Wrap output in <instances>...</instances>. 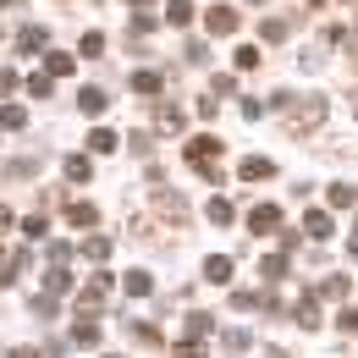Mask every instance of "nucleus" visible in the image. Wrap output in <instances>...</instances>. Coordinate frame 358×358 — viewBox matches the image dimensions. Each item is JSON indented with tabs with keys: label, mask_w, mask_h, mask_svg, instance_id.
<instances>
[{
	"label": "nucleus",
	"mask_w": 358,
	"mask_h": 358,
	"mask_svg": "<svg viewBox=\"0 0 358 358\" xmlns=\"http://www.w3.org/2000/svg\"><path fill=\"white\" fill-rule=\"evenodd\" d=\"M270 110L287 116V133H309V127L325 122V99H320V94H303V99H292V94H270Z\"/></svg>",
	"instance_id": "f257e3e1"
},
{
	"label": "nucleus",
	"mask_w": 358,
	"mask_h": 358,
	"mask_svg": "<svg viewBox=\"0 0 358 358\" xmlns=\"http://www.w3.org/2000/svg\"><path fill=\"white\" fill-rule=\"evenodd\" d=\"M182 155H187V166H199V171H204V182H221V166H215V160H221V138H215V133L187 138V149H182Z\"/></svg>",
	"instance_id": "f03ea898"
},
{
	"label": "nucleus",
	"mask_w": 358,
	"mask_h": 358,
	"mask_svg": "<svg viewBox=\"0 0 358 358\" xmlns=\"http://www.w3.org/2000/svg\"><path fill=\"white\" fill-rule=\"evenodd\" d=\"M155 210H160V221L166 226H187V199H177V193H166V187H155Z\"/></svg>",
	"instance_id": "7ed1b4c3"
},
{
	"label": "nucleus",
	"mask_w": 358,
	"mask_h": 358,
	"mask_svg": "<svg viewBox=\"0 0 358 358\" xmlns=\"http://www.w3.org/2000/svg\"><path fill=\"white\" fill-rule=\"evenodd\" d=\"M17 50H22V55H45L50 50V28L45 22H22V28H17Z\"/></svg>",
	"instance_id": "20e7f679"
},
{
	"label": "nucleus",
	"mask_w": 358,
	"mask_h": 358,
	"mask_svg": "<svg viewBox=\"0 0 358 358\" xmlns=\"http://www.w3.org/2000/svg\"><path fill=\"white\" fill-rule=\"evenodd\" d=\"M105 298H110V270H94L78 303H83V314H99V303H105Z\"/></svg>",
	"instance_id": "39448f33"
},
{
	"label": "nucleus",
	"mask_w": 358,
	"mask_h": 358,
	"mask_svg": "<svg viewBox=\"0 0 358 358\" xmlns=\"http://www.w3.org/2000/svg\"><path fill=\"white\" fill-rule=\"evenodd\" d=\"M155 127H160V133H171V138H182L187 110H182V105H171V99H160V105H155Z\"/></svg>",
	"instance_id": "423d86ee"
},
{
	"label": "nucleus",
	"mask_w": 358,
	"mask_h": 358,
	"mask_svg": "<svg viewBox=\"0 0 358 358\" xmlns=\"http://www.w3.org/2000/svg\"><path fill=\"white\" fill-rule=\"evenodd\" d=\"M275 226H281V204H254V210H248V231L270 237Z\"/></svg>",
	"instance_id": "0eeeda50"
},
{
	"label": "nucleus",
	"mask_w": 358,
	"mask_h": 358,
	"mask_svg": "<svg viewBox=\"0 0 358 358\" xmlns=\"http://www.w3.org/2000/svg\"><path fill=\"white\" fill-rule=\"evenodd\" d=\"M204 28H210V34H237L243 17H237L231 6H210V11H204Z\"/></svg>",
	"instance_id": "6e6552de"
},
{
	"label": "nucleus",
	"mask_w": 358,
	"mask_h": 358,
	"mask_svg": "<svg viewBox=\"0 0 358 358\" xmlns=\"http://www.w3.org/2000/svg\"><path fill=\"white\" fill-rule=\"evenodd\" d=\"M237 177H243V182H270V177H275V160H265V155H248V160L237 166Z\"/></svg>",
	"instance_id": "1a4fd4ad"
},
{
	"label": "nucleus",
	"mask_w": 358,
	"mask_h": 358,
	"mask_svg": "<svg viewBox=\"0 0 358 358\" xmlns=\"http://www.w3.org/2000/svg\"><path fill=\"white\" fill-rule=\"evenodd\" d=\"M292 320H298L303 331H314V325H320V298H314V292H303V298H298V314H292Z\"/></svg>",
	"instance_id": "9d476101"
},
{
	"label": "nucleus",
	"mask_w": 358,
	"mask_h": 358,
	"mask_svg": "<svg viewBox=\"0 0 358 358\" xmlns=\"http://www.w3.org/2000/svg\"><path fill=\"white\" fill-rule=\"evenodd\" d=\"M133 94L138 99H160V72H133Z\"/></svg>",
	"instance_id": "9b49d317"
},
{
	"label": "nucleus",
	"mask_w": 358,
	"mask_h": 358,
	"mask_svg": "<svg viewBox=\"0 0 358 358\" xmlns=\"http://www.w3.org/2000/svg\"><path fill=\"white\" fill-rule=\"evenodd\" d=\"M78 105H83V116H105L110 94H105V89H83V94H78Z\"/></svg>",
	"instance_id": "f8f14e48"
},
{
	"label": "nucleus",
	"mask_w": 358,
	"mask_h": 358,
	"mask_svg": "<svg viewBox=\"0 0 358 358\" xmlns=\"http://www.w3.org/2000/svg\"><path fill=\"white\" fill-rule=\"evenodd\" d=\"M66 221H72V226H83V231H89V226H99V210L78 199V204H66Z\"/></svg>",
	"instance_id": "ddd939ff"
},
{
	"label": "nucleus",
	"mask_w": 358,
	"mask_h": 358,
	"mask_svg": "<svg viewBox=\"0 0 358 358\" xmlns=\"http://www.w3.org/2000/svg\"><path fill=\"white\" fill-rule=\"evenodd\" d=\"M61 292H72V270L55 265V270L45 275V298H61Z\"/></svg>",
	"instance_id": "4468645a"
},
{
	"label": "nucleus",
	"mask_w": 358,
	"mask_h": 358,
	"mask_svg": "<svg viewBox=\"0 0 358 358\" xmlns=\"http://www.w3.org/2000/svg\"><path fill=\"white\" fill-rule=\"evenodd\" d=\"M204 215H210L215 226H231V215H237V210H231V199H221V193H215V199L204 204Z\"/></svg>",
	"instance_id": "2eb2a0df"
},
{
	"label": "nucleus",
	"mask_w": 358,
	"mask_h": 358,
	"mask_svg": "<svg viewBox=\"0 0 358 358\" xmlns=\"http://www.w3.org/2000/svg\"><path fill=\"white\" fill-rule=\"evenodd\" d=\"M0 127H6V133H22V127H28V110H22V105H0Z\"/></svg>",
	"instance_id": "dca6fc26"
},
{
	"label": "nucleus",
	"mask_w": 358,
	"mask_h": 358,
	"mask_svg": "<svg viewBox=\"0 0 358 358\" xmlns=\"http://www.w3.org/2000/svg\"><path fill=\"white\" fill-rule=\"evenodd\" d=\"M116 143H122V133H110V127H94V133H89V149H94V155H110Z\"/></svg>",
	"instance_id": "f3484780"
},
{
	"label": "nucleus",
	"mask_w": 358,
	"mask_h": 358,
	"mask_svg": "<svg viewBox=\"0 0 358 358\" xmlns=\"http://www.w3.org/2000/svg\"><path fill=\"white\" fill-rule=\"evenodd\" d=\"M303 226H309L314 243H325V237H331V215H325V210H309V215H303Z\"/></svg>",
	"instance_id": "a211bd4d"
},
{
	"label": "nucleus",
	"mask_w": 358,
	"mask_h": 358,
	"mask_svg": "<svg viewBox=\"0 0 358 358\" xmlns=\"http://www.w3.org/2000/svg\"><path fill=\"white\" fill-rule=\"evenodd\" d=\"M45 72H50V78H72V55H66V50H50V55H45Z\"/></svg>",
	"instance_id": "6ab92c4d"
},
{
	"label": "nucleus",
	"mask_w": 358,
	"mask_h": 358,
	"mask_svg": "<svg viewBox=\"0 0 358 358\" xmlns=\"http://www.w3.org/2000/svg\"><path fill=\"white\" fill-rule=\"evenodd\" d=\"M66 182H94V166H89V155H72V160H66Z\"/></svg>",
	"instance_id": "aec40b11"
},
{
	"label": "nucleus",
	"mask_w": 358,
	"mask_h": 358,
	"mask_svg": "<svg viewBox=\"0 0 358 358\" xmlns=\"http://www.w3.org/2000/svg\"><path fill=\"white\" fill-rule=\"evenodd\" d=\"M204 275H210V281H231V259H226V254H210V259H204Z\"/></svg>",
	"instance_id": "412c9836"
},
{
	"label": "nucleus",
	"mask_w": 358,
	"mask_h": 358,
	"mask_svg": "<svg viewBox=\"0 0 358 358\" xmlns=\"http://www.w3.org/2000/svg\"><path fill=\"white\" fill-rule=\"evenodd\" d=\"M166 22H171V28H187V22H193V6H187V0H171V6H166Z\"/></svg>",
	"instance_id": "4be33fe9"
},
{
	"label": "nucleus",
	"mask_w": 358,
	"mask_h": 358,
	"mask_svg": "<svg viewBox=\"0 0 358 358\" xmlns=\"http://www.w3.org/2000/svg\"><path fill=\"white\" fill-rule=\"evenodd\" d=\"M149 292H155V281H149L143 270H133V275H127V298H149Z\"/></svg>",
	"instance_id": "5701e85b"
},
{
	"label": "nucleus",
	"mask_w": 358,
	"mask_h": 358,
	"mask_svg": "<svg viewBox=\"0 0 358 358\" xmlns=\"http://www.w3.org/2000/svg\"><path fill=\"white\" fill-rule=\"evenodd\" d=\"M72 336H78V342H83V348H94V342H99V320H89V314H83V320H78V331H72Z\"/></svg>",
	"instance_id": "b1692460"
},
{
	"label": "nucleus",
	"mask_w": 358,
	"mask_h": 358,
	"mask_svg": "<svg viewBox=\"0 0 358 358\" xmlns=\"http://www.w3.org/2000/svg\"><path fill=\"white\" fill-rule=\"evenodd\" d=\"M210 331H215V320H210V314H187V336H193V342H199V336H210Z\"/></svg>",
	"instance_id": "393cba45"
},
{
	"label": "nucleus",
	"mask_w": 358,
	"mask_h": 358,
	"mask_svg": "<svg viewBox=\"0 0 358 358\" xmlns=\"http://www.w3.org/2000/svg\"><path fill=\"white\" fill-rule=\"evenodd\" d=\"M259 275H265V281H281V275H287V259H281V254L259 259Z\"/></svg>",
	"instance_id": "a878e982"
},
{
	"label": "nucleus",
	"mask_w": 358,
	"mask_h": 358,
	"mask_svg": "<svg viewBox=\"0 0 358 358\" xmlns=\"http://www.w3.org/2000/svg\"><path fill=\"white\" fill-rule=\"evenodd\" d=\"M331 204H336V210H353V204H358V193L348 187V182H336V187H331Z\"/></svg>",
	"instance_id": "bb28decb"
},
{
	"label": "nucleus",
	"mask_w": 358,
	"mask_h": 358,
	"mask_svg": "<svg viewBox=\"0 0 358 358\" xmlns=\"http://www.w3.org/2000/svg\"><path fill=\"white\" fill-rule=\"evenodd\" d=\"M259 39H270V45H281V39H287V22H281V17H270V22H259Z\"/></svg>",
	"instance_id": "cd10ccee"
},
{
	"label": "nucleus",
	"mask_w": 358,
	"mask_h": 358,
	"mask_svg": "<svg viewBox=\"0 0 358 358\" xmlns=\"http://www.w3.org/2000/svg\"><path fill=\"white\" fill-rule=\"evenodd\" d=\"M105 254H110V243H105V237H83V259H94V265H99Z\"/></svg>",
	"instance_id": "c85d7f7f"
},
{
	"label": "nucleus",
	"mask_w": 358,
	"mask_h": 358,
	"mask_svg": "<svg viewBox=\"0 0 358 358\" xmlns=\"http://www.w3.org/2000/svg\"><path fill=\"white\" fill-rule=\"evenodd\" d=\"M254 66H259V50L243 45V50H237V72H254Z\"/></svg>",
	"instance_id": "c756f323"
},
{
	"label": "nucleus",
	"mask_w": 358,
	"mask_h": 358,
	"mask_svg": "<svg viewBox=\"0 0 358 358\" xmlns=\"http://www.w3.org/2000/svg\"><path fill=\"white\" fill-rule=\"evenodd\" d=\"M149 28H155V17H149V11H133V17H127V34H149Z\"/></svg>",
	"instance_id": "7c9ffc66"
},
{
	"label": "nucleus",
	"mask_w": 358,
	"mask_h": 358,
	"mask_svg": "<svg viewBox=\"0 0 358 358\" xmlns=\"http://www.w3.org/2000/svg\"><path fill=\"white\" fill-rule=\"evenodd\" d=\"M187 61L204 66V61H210V45H204V39H187Z\"/></svg>",
	"instance_id": "2f4dec72"
},
{
	"label": "nucleus",
	"mask_w": 358,
	"mask_h": 358,
	"mask_svg": "<svg viewBox=\"0 0 358 358\" xmlns=\"http://www.w3.org/2000/svg\"><path fill=\"white\" fill-rule=\"evenodd\" d=\"M45 231H50L45 215H28V221H22V237H45Z\"/></svg>",
	"instance_id": "473e14b6"
},
{
	"label": "nucleus",
	"mask_w": 358,
	"mask_h": 358,
	"mask_svg": "<svg viewBox=\"0 0 358 358\" xmlns=\"http://www.w3.org/2000/svg\"><path fill=\"white\" fill-rule=\"evenodd\" d=\"M28 94H34V99H45V94H50V72H34V78H28Z\"/></svg>",
	"instance_id": "72a5a7b5"
},
{
	"label": "nucleus",
	"mask_w": 358,
	"mask_h": 358,
	"mask_svg": "<svg viewBox=\"0 0 358 358\" xmlns=\"http://www.w3.org/2000/svg\"><path fill=\"white\" fill-rule=\"evenodd\" d=\"M83 55H105V34H83Z\"/></svg>",
	"instance_id": "f704fd0d"
},
{
	"label": "nucleus",
	"mask_w": 358,
	"mask_h": 358,
	"mask_svg": "<svg viewBox=\"0 0 358 358\" xmlns=\"http://www.w3.org/2000/svg\"><path fill=\"white\" fill-rule=\"evenodd\" d=\"M210 94H215V99H226V94H237V78H215V83H210Z\"/></svg>",
	"instance_id": "c9c22d12"
},
{
	"label": "nucleus",
	"mask_w": 358,
	"mask_h": 358,
	"mask_svg": "<svg viewBox=\"0 0 358 358\" xmlns=\"http://www.w3.org/2000/svg\"><path fill=\"white\" fill-rule=\"evenodd\" d=\"M221 342H226V353H243V348H248V336H243V331H226Z\"/></svg>",
	"instance_id": "e433bc0d"
},
{
	"label": "nucleus",
	"mask_w": 358,
	"mask_h": 358,
	"mask_svg": "<svg viewBox=\"0 0 358 358\" xmlns=\"http://www.w3.org/2000/svg\"><path fill=\"white\" fill-rule=\"evenodd\" d=\"M177 358H204V348H199V342L187 336V342H177Z\"/></svg>",
	"instance_id": "4c0bfd02"
},
{
	"label": "nucleus",
	"mask_w": 358,
	"mask_h": 358,
	"mask_svg": "<svg viewBox=\"0 0 358 358\" xmlns=\"http://www.w3.org/2000/svg\"><path fill=\"white\" fill-rule=\"evenodd\" d=\"M336 325H342V331H358V309H342V314H336Z\"/></svg>",
	"instance_id": "58836bf2"
},
{
	"label": "nucleus",
	"mask_w": 358,
	"mask_h": 358,
	"mask_svg": "<svg viewBox=\"0 0 358 358\" xmlns=\"http://www.w3.org/2000/svg\"><path fill=\"white\" fill-rule=\"evenodd\" d=\"M17 89V72H11V66H0V94H11Z\"/></svg>",
	"instance_id": "ea45409f"
},
{
	"label": "nucleus",
	"mask_w": 358,
	"mask_h": 358,
	"mask_svg": "<svg viewBox=\"0 0 358 358\" xmlns=\"http://www.w3.org/2000/svg\"><path fill=\"white\" fill-rule=\"evenodd\" d=\"M0 231H11V210L6 204H0Z\"/></svg>",
	"instance_id": "a19ab883"
},
{
	"label": "nucleus",
	"mask_w": 358,
	"mask_h": 358,
	"mask_svg": "<svg viewBox=\"0 0 358 358\" xmlns=\"http://www.w3.org/2000/svg\"><path fill=\"white\" fill-rule=\"evenodd\" d=\"M348 254H353V259H358V226H353V237H348Z\"/></svg>",
	"instance_id": "79ce46f5"
},
{
	"label": "nucleus",
	"mask_w": 358,
	"mask_h": 358,
	"mask_svg": "<svg viewBox=\"0 0 358 358\" xmlns=\"http://www.w3.org/2000/svg\"><path fill=\"white\" fill-rule=\"evenodd\" d=\"M11 358H39V353H34V348H17V353H11Z\"/></svg>",
	"instance_id": "37998d69"
},
{
	"label": "nucleus",
	"mask_w": 358,
	"mask_h": 358,
	"mask_svg": "<svg viewBox=\"0 0 358 358\" xmlns=\"http://www.w3.org/2000/svg\"><path fill=\"white\" fill-rule=\"evenodd\" d=\"M348 99H353V116H358V89H353V94H348Z\"/></svg>",
	"instance_id": "c03bdc74"
},
{
	"label": "nucleus",
	"mask_w": 358,
	"mask_h": 358,
	"mask_svg": "<svg viewBox=\"0 0 358 358\" xmlns=\"http://www.w3.org/2000/svg\"><path fill=\"white\" fill-rule=\"evenodd\" d=\"M127 6H149V0H127Z\"/></svg>",
	"instance_id": "a18cd8bd"
},
{
	"label": "nucleus",
	"mask_w": 358,
	"mask_h": 358,
	"mask_svg": "<svg viewBox=\"0 0 358 358\" xmlns=\"http://www.w3.org/2000/svg\"><path fill=\"white\" fill-rule=\"evenodd\" d=\"M0 6H17V0H0Z\"/></svg>",
	"instance_id": "49530a36"
},
{
	"label": "nucleus",
	"mask_w": 358,
	"mask_h": 358,
	"mask_svg": "<svg viewBox=\"0 0 358 358\" xmlns=\"http://www.w3.org/2000/svg\"><path fill=\"white\" fill-rule=\"evenodd\" d=\"M309 6H320V0H309Z\"/></svg>",
	"instance_id": "de8ad7c7"
},
{
	"label": "nucleus",
	"mask_w": 358,
	"mask_h": 358,
	"mask_svg": "<svg viewBox=\"0 0 358 358\" xmlns=\"http://www.w3.org/2000/svg\"><path fill=\"white\" fill-rule=\"evenodd\" d=\"M105 358H116V353H105Z\"/></svg>",
	"instance_id": "09e8293b"
},
{
	"label": "nucleus",
	"mask_w": 358,
	"mask_h": 358,
	"mask_svg": "<svg viewBox=\"0 0 358 358\" xmlns=\"http://www.w3.org/2000/svg\"><path fill=\"white\" fill-rule=\"evenodd\" d=\"M348 6H353V0H348Z\"/></svg>",
	"instance_id": "8fccbe9b"
}]
</instances>
